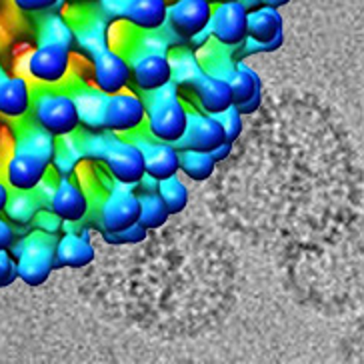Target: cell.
I'll list each match as a JSON object with an SVG mask.
<instances>
[{
    "mask_svg": "<svg viewBox=\"0 0 364 364\" xmlns=\"http://www.w3.org/2000/svg\"><path fill=\"white\" fill-rule=\"evenodd\" d=\"M33 105V88L22 76H6L0 82V117L24 120Z\"/></svg>",
    "mask_w": 364,
    "mask_h": 364,
    "instance_id": "cell-18",
    "label": "cell"
},
{
    "mask_svg": "<svg viewBox=\"0 0 364 364\" xmlns=\"http://www.w3.org/2000/svg\"><path fill=\"white\" fill-rule=\"evenodd\" d=\"M284 21L279 9L272 6H258L248 12L247 38L258 44H270L279 38H284Z\"/></svg>",
    "mask_w": 364,
    "mask_h": 364,
    "instance_id": "cell-21",
    "label": "cell"
},
{
    "mask_svg": "<svg viewBox=\"0 0 364 364\" xmlns=\"http://www.w3.org/2000/svg\"><path fill=\"white\" fill-rule=\"evenodd\" d=\"M95 257L97 252L88 238V230L85 232L68 230L63 238H56V248H54L56 268H85L92 264Z\"/></svg>",
    "mask_w": 364,
    "mask_h": 364,
    "instance_id": "cell-16",
    "label": "cell"
},
{
    "mask_svg": "<svg viewBox=\"0 0 364 364\" xmlns=\"http://www.w3.org/2000/svg\"><path fill=\"white\" fill-rule=\"evenodd\" d=\"M156 193L162 198V203L166 204L171 216L181 215L188 206V188L184 182L178 181V174L164 181H156Z\"/></svg>",
    "mask_w": 364,
    "mask_h": 364,
    "instance_id": "cell-30",
    "label": "cell"
},
{
    "mask_svg": "<svg viewBox=\"0 0 364 364\" xmlns=\"http://www.w3.org/2000/svg\"><path fill=\"white\" fill-rule=\"evenodd\" d=\"M196 102L200 107V112L216 117L225 112L226 108L232 107V92L228 80L218 78V76L204 75L193 88Z\"/></svg>",
    "mask_w": 364,
    "mask_h": 364,
    "instance_id": "cell-20",
    "label": "cell"
},
{
    "mask_svg": "<svg viewBox=\"0 0 364 364\" xmlns=\"http://www.w3.org/2000/svg\"><path fill=\"white\" fill-rule=\"evenodd\" d=\"M130 140L136 144L144 159V171L146 176L154 181H164L178 174V150L168 142L154 140L144 132H132Z\"/></svg>",
    "mask_w": 364,
    "mask_h": 364,
    "instance_id": "cell-10",
    "label": "cell"
},
{
    "mask_svg": "<svg viewBox=\"0 0 364 364\" xmlns=\"http://www.w3.org/2000/svg\"><path fill=\"white\" fill-rule=\"evenodd\" d=\"M102 164L107 166L110 178H114V182L124 184V186L139 188L140 181L146 176L142 152L130 139L118 136L117 142L108 150Z\"/></svg>",
    "mask_w": 364,
    "mask_h": 364,
    "instance_id": "cell-9",
    "label": "cell"
},
{
    "mask_svg": "<svg viewBox=\"0 0 364 364\" xmlns=\"http://www.w3.org/2000/svg\"><path fill=\"white\" fill-rule=\"evenodd\" d=\"M92 60V78L95 86L107 97L127 90L130 85V63L124 54L114 48H105L102 53L90 58Z\"/></svg>",
    "mask_w": 364,
    "mask_h": 364,
    "instance_id": "cell-12",
    "label": "cell"
},
{
    "mask_svg": "<svg viewBox=\"0 0 364 364\" xmlns=\"http://www.w3.org/2000/svg\"><path fill=\"white\" fill-rule=\"evenodd\" d=\"M168 58H171L172 68V82L182 88H191L193 90L194 85L203 78L206 73L200 66L198 56L194 54V48H186V46H178L174 50H168Z\"/></svg>",
    "mask_w": 364,
    "mask_h": 364,
    "instance_id": "cell-22",
    "label": "cell"
},
{
    "mask_svg": "<svg viewBox=\"0 0 364 364\" xmlns=\"http://www.w3.org/2000/svg\"><path fill=\"white\" fill-rule=\"evenodd\" d=\"M9 196H11V188L0 181V215L4 213V206L9 203Z\"/></svg>",
    "mask_w": 364,
    "mask_h": 364,
    "instance_id": "cell-38",
    "label": "cell"
},
{
    "mask_svg": "<svg viewBox=\"0 0 364 364\" xmlns=\"http://www.w3.org/2000/svg\"><path fill=\"white\" fill-rule=\"evenodd\" d=\"M216 120L223 124V130H225V139L226 142H232L235 144L236 140L240 139L242 134V129H245V120H242V114L240 110L232 105L230 108H226L225 112L216 114Z\"/></svg>",
    "mask_w": 364,
    "mask_h": 364,
    "instance_id": "cell-32",
    "label": "cell"
},
{
    "mask_svg": "<svg viewBox=\"0 0 364 364\" xmlns=\"http://www.w3.org/2000/svg\"><path fill=\"white\" fill-rule=\"evenodd\" d=\"M48 172L50 162L44 161L43 156L24 150H12L4 168V178L11 191H34Z\"/></svg>",
    "mask_w": 364,
    "mask_h": 364,
    "instance_id": "cell-14",
    "label": "cell"
},
{
    "mask_svg": "<svg viewBox=\"0 0 364 364\" xmlns=\"http://www.w3.org/2000/svg\"><path fill=\"white\" fill-rule=\"evenodd\" d=\"M127 0H98V12L105 16L107 22L122 21Z\"/></svg>",
    "mask_w": 364,
    "mask_h": 364,
    "instance_id": "cell-35",
    "label": "cell"
},
{
    "mask_svg": "<svg viewBox=\"0 0 364 364\" xmlns=\"http://www.w3.org/2000/svg\"><path fill=\"white\" fill-rule=\"evenodd\" d=\"M54 149H56V136L41 129L38 124H34L33 120L26 127L16 129V139H14V149L12 150L33 152V154L43 156L44 161L53 162Z\"/></svg>",
    "mask_w": 364,
    "mask_h": 364,
    "instance_id": "cell-24",
    "label": "cell"
},
{
    "mask_svg": "<svg viewBox=\"0 0 364 364\" xmlns=\"http://www.w3.org/2000/svg\"><path fill=\"white\" fill-rule=\"evenodd\" d=\"M75 33V43L82 53L92 58L98 53L108 48V22L105 16L98 12V16H92L90 21H82L78 28H73Z\"/></svg>",
    "mask_w": 364,
    "mask_h": 364,
    "instance_id": "cell-23",
    "label": "cell"
},
{
    "mask_svg": "<svg viewBox=\"0 0 364 364\" xmlns=\"http://www.w3.org/2000/svg\"><path fill=\"white\" fill-rule=\"evenodd\" d=\"M76 134H78V144H80L85 161L92 162L105 161L110 146L120 136L110 130H85V132H76Z\"/></svg>",
    "mask_w": 364,
    "mask_h": 364,
    "instance_id": "cell-28",
    "label": "cell"
},
{
    "mask_svg": "<svg viewBox=\"0 0 364 364\" xmlns=\"http://www.w3.org/2000/svg\"><path fill=\"white\" fill-rule=\"evenodd\" d=\"M216 171V161L210 152H193L181 150L178 152V172L188 176L194 182L208 181Z\"/></svg>",
    "mask_w": 364,
    "mask_h": 364,
    "instance_id": "cell-27",
    "label": "cell"
},
{
    "mask_svg": "<svg viewBox=\"0 0 364 364\" xmlns=\"http://www.w3.org/2000/svg\"><path fill=\"white\" fill-rule=\"evenodd\" d=\"M70 97L75 98L80 127L85 130H105V105L107 95L100 92L97 86L80 85L68 88Z\"/></svg>",
    "mask_w": 364,
    "mask_h": 364,
    "instance_id": "cell-19",
    "label": "cell"
},
{
    "mask_svg": "<svg viewBox=\"0 0 364 364\" xmlns=\"http://www.w3.org/2000/svg\"><path fill=\"white\" fill-rule=\"evenodd\" d=\"M247 26L248 12L238 0H220L213 4L208 33L216 44L235 48L247 38Z\"/></svg>",
    "mask_w": 364,
    "mask_h": 364,
    "instance_id": "cell-6",
    "label": "cell"
},
{
    "mask_svg": "<svg viewBox=\"0 0 364 364\" xmlns=\"http://www.w3.org/2000/svg\"><path fill=\"white\" fill-rule=\"evenodd\" d=\"M232 146H235L232 142H226V140H225V142H223L220 146H216V149L210 152V154H213V159L216 161V164L225 162L226 159L230 156V152H232Z\"/></svg>",
    "mask_w": 364,
    "mask_h": 364,
    "instance_id": "cell-37",
    "label": "cell"
},
{
    "mask_svg": "<svg viewBox=\"0 0 364 364\" xmlns=\"http://www.w3.org/2000/svg\"><path fill=\"white\" fill-rule=\"evenodd\" d=\"M28 117L34 124L50 132L53 136H68L80 130V118L75 98L68 90L38 85L33 90V105Z\"/></svg>",
    "mask_w": 364,
    "mask_h": 364,
    "instance_id": "cell-2",
    "label": "cell"
},
{
    "mask_svg": "<svg viewBox=\"0 0 364 364\" xmlns=\"http://www.w3.org/2000/svg\"><path fill=\"white\" fill-rule=\"evenodd\" d=\"M6 73H4V68H2V66H0V82H2V80H4V78H6Z\"/></svg>",
    "mask_w": 364,
    "mask_h": 364,
    "instance_id": "cell-40",
    "label": "cell"
},
{
    "mask_svg": "<svg viewBox=\"0 0 364 364\" xmlns=\"http://www.w3.org/2000/svg\"><path fill=\"white\" fill-rule=\"evenodd\" d=\"M56 236L36 230L16 240L11 247L12 258L16 260L18 279L28 287H43L53 274Z\"/></svg>",
    "mask_w": 364,
    "mask_h": 364,
    "instance_id": "cell-3",
    "label": "cell"
},
{
    "mask_svg": "<svg viewBox=\"0 0 364 364\" xmlns=\"http://www.w3.org/2000/svg\"><path fill=\"white\" fill-rule=\"evenodd\" d=\"M105 240L108 245H114V247H122V245H140L142 240H146L149 230L142 225H132L122 232H102Z\"/></svg>",
    "mask_w": 364,
    "mask_h": 364,
    "instance_id": "cell-33",
    "label": "cell"
},
{
    "mask_svg": "<svg viewBox=\"0 0 364 364\" xmlns=\"http://www.w3.org/2000/svg\"><path fill=\"white\" fill-rule=\"evenodd\" d=\"M140 196L132 186L114 182L97 215V228L102 232H122L139 223Z\"/></svg>",
    "mask_w": 364,
    "mask_h": 364,
    "instance_id": "cell-4",
    "label": "cell"
},
{
    "mask_svg": "<svg viewBox=\"0 0 364 364\" xmlns=\"http://www.w3.org/2000/svg\"><path fill=\"white\" fill-rule=\"evenodd\" d=\"M168 0H127L122 21L140 33H156L166 24Z\"/></svg>",
    "mask_w": 364,
    "mask_h": 364,
    "instance_id": "cell-17",
    "label": "cell"
},
{
    "mask_svg": "<svg viewBox=\"0 0 364 364\" xmlns=\"http://www.w3.org/2000/svg\"><path fill=\"white\" fill-rule=\"evenodd\" d=\"M210 2H213V4H215V2H220V0H210Z\"/></svg>",
    "mask_w": 364,
    "mask_h": 364,
    "instance_id": "cell-41",
    "label": "cell"
},
{
    "mask_svg": "<svg viewBox=\"0 0 364 364\" xmlns=\"http://www.w3.org/2000/svg\"><path fill=\"white\" fill-rule=\"evenodd\" d=\"M262 6H272V9H282V6H287L290 0H258Z\"/></svg>",
    "mask_w": 364,
    "mask_h": 364,
    "instance_id": "cell-39",
    "label": "cell"
},
{
    "mask_svg": "<svg viewBox=\"0 0 364 364\" xmlns=\"http://www.w3.org/2000/svg\"><path fill=\"white\" fill-rule=\"evenodd\" d=\"M14 242H16V228L9 220L0 218V250H11Z\"/></svg>",
    "mask_w": 364,
    "mask_h": 364,
    "instance_id": "cell-36",
    "label": "cell"
},
{
    "mask_svg": "<svg viewBox=\"0 0 364 364\" xmlns=\"http://www.w3.org/2000/svg\"><path fill=\"white\" fill-rule=\"evenodd\" d=\"M146 108V134L154 140L176 144L188 127V108L178 97V86L168 82L152 92H140Z\"/></svg>",
    "mask_w": 364,
    "mask_h": 364,
    "instance_id": "cell-1",
    "label": "cell"
},
{
    "mask_svg": "<svg viewBox=\"0 0 364 364\" xmlns=\"http://www.w3.org/2000/svg\"><path fill=\"white\" fill-rule=\"evenodd\" d=\"M41 208L43 204L34 191H11L9 203L4 206V215L11 225L28 226L33 225L34 216L38 215Z\"/></svg>",
    "mask_w": 364,
    "mask_h": 364,
    "instance_id": "cell-25",
    "label": "cell"
},
{
    "mask_svg": "<svg viewBox=\"0 0 364 364\" xmlns=\"http://www.w3.org/2000/svg\"><path fill=\"white\" fill-rule=\"evenodd\" d=\"M210 14H213L210 0H174L168 2L166 26L182 43H188L193 36L208 28Z\"/></svg>",
    "mask_w": 364,
    "mask_h": 364,
    "instance_id": "cell-8",
    "label": "cell"
},
{
    "mask_svg": "<svg viewBox=\"0 0 364 364\" xmlns=\"http://www.w3.org/2000/svg\"><path fill=\"white\" fill-rule=\"evenodd\" d=\"M225 130L216 117L204 114L200 110H188V127L186 132L176 144L178 150H193V152H213L216 146L225 142Z\"/></svg>",
    "mask_w": 364,
    "mask_h": 364,
    "instance_id": "cell-13",
    "label": "cell"
},
{
    "mask_svg": "<svg viewBox=\"0 0 364 364\" xmlns=\"http://www.w3.org/2000/svg\"><path fill=\"white\" fill-rule=\"evenodd\" d=\"M146 108L142 97L132 90H122L107 97L105 105V130L114 134H132L144 127Z\"/></svg>",
    "mask_w": 364,
    "mask_h": 364,
    "instance_id": "cell-7",
    "label": "cell"
},
{
    "mask_svg": "<svg viewBox=\"0 0 364 364\" xmlns=\"http://www.w3.org/2000/svg\"><path fill=\"white\" fill-rule=\"evenodd\" d=\"M140 196V216L139 225H142L146 230H159L168 223L171 213L166 208V204L162 203L156 191L139 194Z\"/></svg>",
    "mask_w": 364,
    "mask_h": 364,
    "instance_id": "cell-29",
    "label": "cell"
},
{
    "mask_svg": "<svg viewBox=\"0 0 364 364\" xmlns=\"http://www.w3.org/2000/svg\"><path fill=\"white\" fill-rule=\"evenodd\" d=\"M54 43L68 46L73 50L75 46V33L73 26L58 14H48L41 24V33H38V44Z\"/></svg>",
    "mask_w": 364,
    "mask_h": 364,
    "instance_id": "cell-31",
    "label": "cell"
},
{
    "mask_svg": "<svg viewBox=\"0 0 364 364\" xmlns=\"http://www.w3.org/2000/svg\"><path fill=\"white\" fill-rule=\"evenodd\" d=\"M85 161L82 150L78 144V134H68V136H58L56 139V149H54L50 168L56 176H73L78 168V164Z\"/></svg>",
    "mask_w": 364,
    "mask_h": 364,
    "instance_id": "cell-26",
    "label": "cell"
},
{
    "mask_svg": "<svg viewBox=\"0 0 364 364\" xmlns=\"http://www.w3.org/2000/svg\"><path fill=\"white\" fill-rule=\"evenodd\" d=\"M48 210L65 225H78L90 215V200L82 186L73 181V176H58L53 196L48 200Z\"/></svg>",
    "mask_w": 364,
    "mask_h": 364,
    "instance_id": "cell-11",
    "label": "cell"
},
{
    "mask_svg": "<svg viewBox=\"0 0 364 364\" xmlns=\"http://www.w3.org/2000/svg\"><path fill=\"white\" fill-rule=\"evenodd\" d=\"M70 48L63 44H38L26 58V73L34 82L56 86L70 73Z\"/></svg>",
    "mask_w": 364,
    "mask_h": 364,
    "instance_id": "cell-5",
    "label": "cell"
},
{
    "mask_svg": "<svg viewBox=\"0 0 364 364\" xmlns=\"http://www.w3.org/2000/svg\"><path fill=\"white\" fill-rule=\"evenodd\" d=\"M130 78L139 92H152L172 82V68L168 53L142 54L130 60Z\"/></svg>",
    "mask_w": 364,
    "mask_h": 364,
    "instance_id": "cell-15",
    "label": "cell"
},
{
    "mask_svg": "<svg viewBox=\"0 0 364 364\" xmlns=\"http://www.w3.org/2000/svg\"><path fill=\"white\" fill-rule=\"evenodd\" d=\"M63 0H12L16 11L24 14H43V12H53L60 6Z\"/></svg>",
    "mask_w": 364,
    "mask_h": 364,
    "instance_id": "cell-34",
    "label": "cell"
}]
</instances>
